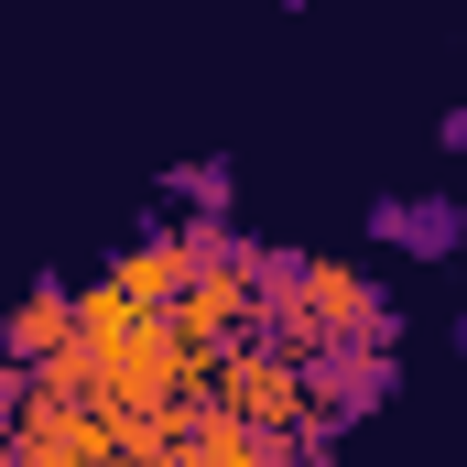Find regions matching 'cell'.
<instances>
[{
    "mask_svg": "<svg viewBox=\"0 0 467 467\" xmlns=\"http://www.w3.org/2000/svg\"><path fill=\"white\" fill-rule=\"evenodd\" d=\"M391 391H402V358H391V348H316V358H305V424H316V435L380 413Z\"/></svg>",
    "mask_w": 467,
    "mask_h": 467,
    "instance_id": "obj_1",
    "label": "cell"
},
{
    "mask_svg": "<svg viewBox=\"0 0 467 467\" xmlns=\"http://www.w3.org/2000/svg\"><path fill=\"white\" fill-rule=\"evenodd\" d=\"M369 239L380 250H413V261H457L467 250V207L457 196H380L369 207Z\"/></svg>",
    "mask_w": 467,
    "mask_h": 467,
    "instance_id": "obj_2",
    "label": "cell"
},
{
    "mask_svg": "<svg viewBox=\"0 0 467 467\" xmlns=\"http://www.w3.org/2000/svg\"><path fill=\"white\" fill-rule=\"evenodd\" d=\"M174 196H185L196 218H229V163H218V152H207V163H185V174H174Z\"/></svg>",
    "mask_w": 467,
    "mask_h": 467,
    "instance_id": "obj_3",
    "label": "cell"
},
{
    "mask_svg": "<svg viewBox=\"0 0 467 467\" xmlns=\"http://www.w3.org/2000/svg\"><path fill=\"white\" fill-rule=\"evenodd\" d=\"M435 141H446V152H467V109H446V119H435Z\"/></svg>",
    "mask_w": 467,
    "mask_h": 467,
    "instance_id": "obj_4",
    "label": "cell"
}]
</instances>
